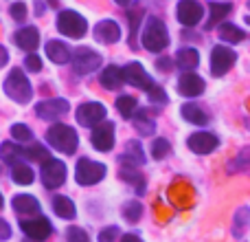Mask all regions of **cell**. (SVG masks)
I'll return each mask as SVG.
<instances>
[{
  "instance_id": "cell-1",
  "label": "cell",
  "mask_w": 250,
  "mask_h": 242,
  "mask_svg": "<svg viewBox=\"0 0 250 242\" xmlns=\"http://www.w3.org/2000/svg\"><path fill=\"white\" fill-rule=\"evenodd\" d=\"M141 44L149 53H160L169 47V31L160 18H149V20H147L145 29H143Z\"/></svg>"
},
{
  "instance_id": "cell-2",
  "label": "cell",
  "mask_w": 250,
  "mask_h": 242,
  "mask_svg": "<svg viewBox=\"0 0 250 242\" xmlns=\"http://www.w3.org/2000/svg\"><path fill=\"white\" fill-rule=\"evenodd\" d=\"M4 95L11 97L18 104H29L31 97H33V88H31V82L26 79V75L22 73L20 69H11L9 75L4 77Z\"/></svg>"
},
{
  "instance_id": "cell-3",
  "label": "cell",
  "mask_w": 250,
  "mask_h": 242,
  "mask_svg": "<svg viewBox=\"0 0 250 242\" xmlns=\"http://www.w3.org/2000/svg\"><path fill=\"white\" fill-rule=\"evenodd\" d=\"M46 141L51 143L55 150L64 152V154H73L79 145V137L75 132V128L66 123H55L46 130Z\"/></svg>"
},
{
  "instance_id": "cell-4",
  "label": "cell",
  "mask_w": 250,
  "mask_h": 242,
  "mask_svg": "<svg viewBox=\"0 0 250 242\" xmlns=\"http://www.w3.org/2000/svg\"><path fill=\"white\" fill-rule=\"evenodd\" d=\"M57 29H60L64 35H68V38L79 40V38L86 35L88 22H86V18H83L82 13L66 9V11H62L60 16H57Z\"/></svg>"
},
{
  "instance_id": "cell-5",
  "label": "cell",
  "mask_w": 250,
  "mask_h": 242,
  "mask_svg": "<svg viewBox=\"0 0 250 242\" xmlns=\"http://www.w3.org/2000/svg\"><path fill=\"white\" fill-rule=\"evenodd\" d=\"M105 176V165L90 159H79L75 168V181L79 185H97Z\"/></svg>"
},
{
  "instance_id": "cell-6",
  "label": "cell",
  "mask_w": 250,
  "mask_h": 242,
  "mask_svg": "<svg viewBox=\"0 0 250 242\" xmlns=\"http://www.w3.org/2000/svg\"><path fill=\"white\" fill-rule=\"evenodd\" d=\"M104 64V57L88 47H79L73 53V71L77 75H90Z\"/></svg>"
},
{
  "instance_id": "cell-7",
  "label": "cell",
  "mask_w": 250,
  "mask_h": 242,
  "mask_svg": "<svg viewBox=\"0 0 250 242\" xmlns=\"http://www.w3.org/2000/svg\"><path fill=\"white\" fill-rule=\"evenodd\" d=\"M237 62V53L229 47H215L211 51V73L215 77H222L226 75Z\"/></svg>"
},
{
  "instance_id": "cell-8",
  "label": "cell",
  "mask_w": 250,
  "mask_h": 242,
  "mask_svg": "<svg viewBox=\"0 0 250 242\" xmlns=\"http://www.w3.org/2000/svg\"><path fill=\"white\" fill-rule=\"evenodd\" d=\"M105 115H108V110L99 101H86L77 108V121L86 128H97L99 123H104Z\"/></svg>"
},
{
  "instance_id": "cell-9",
  "label": "cell",
  "mask_w": 250,
  "mask_h": 242,
  "mask_svg": "<svg viewBox=\"0 0 250 242\" xmlns=\"http://www.w3.org/2000/svg\"><path fill=\"white\" fill-rule=\"evenodd\" d=\"M66 181V165L57 159H48L42 165V183L48 190H57Z\"/></svg>"
},
{
  "instance_id": "cell-10",
  "label": "cell",
  "mask_w": 250,
  "mask_h": 242,
  "mask_svg": "<svg viewBox=\"0 0 250 242\" xmlns=\"http://www.w3.org/2000/svg\"><path fill=\"white\" fill-rule=\"evenodd\" d=\"M20 227H22V231H24L26 238H31V240H35V242L46 240L48 236H51V231H53L48 218H44V216L24 218V220H20Z\"/></svg>"
},
{
  "instance_id": "cell-11",
  "label": "cell",
  "mask_w": 250,
  "mask_h": 242,
  "mask_svg": "<svg viewBox=\"0 0 250 242\" xmlns=\"http://www.w3.org/2000/svg\"><path fill=\"white\" fill-rule=\"evenodd\" d=\"M176 16H178V22L185 26H195L204 16V9L198 0H180L178 2V9H176Z\"/></svg>"
},
{
  "instance_id": "cell-12",
  "label": "cell",
  "mask_w": 250,
  "mask_h": 242,
  "mask_svg": "<svg viewBox=\"0 0 250 242\" xmlns=\"http://www.w3.org/2000/svg\"><path fill=\"white\" fill-rule=\"evenodd\" d=\"M123 75H125V82L136 86V88H141V91L149 93L151 88H154V79L149 77V73H147L138 62H129V64L123 69Z\"/></svg>"
},
{
  "instance_id": "cell-13",
  "label": "cell",
  "mask_w": 250,
  "mask_h": 242,
  "mask_svg": "<svg viewBox=\"0 0 250 242\" xmlns=\"http://www.w3.org/2000/svg\"><path fill=\"white\" fill-rule=\"evenodd\" d=\"M92 145L99 152H110L114 147V123L112 121H104L99 123L90 134Z\"/></svg>"
},
{
  "instance_id": "cell-14",
  "label": "cell",
  "mask_w": 250,
  "mask_h": 242,
  "mask_svg": "<svg viewBox=\"0 0 250 242\" xmlns=\"http://www.w3.org/2000/svg\"><path fill=\"white\" fill-rule=\"evenodd\" d=\"M68 110H70V104L66 99H62V97L40 101V104L35 106V113H38L40 119H60V117H64Z\"/></svg>"
},
{
  "instance_id": "cell-15",
  "label": "cell",
  "mask_w": 250,
  "mask_h": 242,
  "mask_svg": "<svg viewBox=\"0 0 250 242\" xmlns=\"http://www.w3.org/2000/svg\"><path fill=\"white\" fill-rule=\"evenodd\" d=\"M187 145H189V150L195 152V154H211V152L220 145V139L213 132H195L187 139Z\"/></svg>"
},
{
  "instance_id": "cell-16",
  "label": "cell",
  "mask_w": 250,
  "mask_h": 242,
  "mask_svg": "<svg viewBox=\"0 0 250 242\" xmlns=\"http://www.w3.org/2000/svg\"><path fill=\"white\" fill-rule=\"evenodd\" d=\"M13 212L18 214V216L24 220V218H35V216H40V203H38V198H33L31 194H18V196H13Z\"/></svg>"
},
{
  "instance_id": "cell-17",
  "label": "cell",
  "mask_w": 250,
  "mask_h": 242,
  "mask_svg": "<svg viewBox=\"0 0 250 242\" xmlns=\"http://www.w3.org/2000/svg\"><path fill=\"white\" fill-rule=\"evenodd\" d=\"M178 93L182 97H198L204 93V79L195 73H182L178 79Z\"/></svg>"
},
{
  "instance_id": "cell-18",
  "label": "cell",
  "mask_w": 250,
  "mask_h": 242,
  "mask_svg": "<svg viewBox=\"0 0 250 242\" xmlns=\"http://www.w3.org/2000/svg\"><path fill=\"white\" fill-rule=\"evenodd\" d=\"M95 40L104 44H114L121 40V26L114 20H101L95 26Z\"/></svg>"
},
{
  "instance_id": "cell-19",
  "label": "cell",
  "mask_w": 250,
  "mask_h": 242,
  "mask_svg": "<svg viewBox=\"0 0 250 242\" xmlns=\"http://www.w3.org/2000/svg\"><path fill=\"white\" fill-rule=\"evenodd\" d=\"M99 82H101V86L108 88V91H117V88H121L125 84L123 69H119V66H114V64L105 66L99 75Z\"/></svg>"
},
{
  "instance_id": "cell-20",
  "label": "cell",
  "mask_w": 250,
  "mask_h": 242,
  "mask_svg": "<svg viewBox=\"0 0 250 242\" xmlns=\"http://www.w3.org/2000/svg\"><path fill=\"white\" fill-rule=\"evenodd\" d=\"M13 42L22 48V51H35L40 44V31L35 26H24L13 35Z\"/></svg>"
},
{
  "instance_id": "cell-21",
  "label": "cell",
  "mask_w": 250,
  "mask_h": 242,
  "mask_svg": "<svg viewBox=\"0 0 250 242\" xmlns=\"http://www.w3.org/2000/svg\"><path fill=\"white\" fill-rule=\"evenodd\" d=\"M46 55L53 64H66L70 60V51L64 42L60 40H48L46 42Z\"/></svg>"
},
{
  "instance_id": "cell-22",
  "label": "cell",
  "mask_w": 250,
  "mask_h": 242,
  "mask_svg": "<svg viewBox=\"0 0 250 242\" xmlns=\"http://www.w3.org/2000/svg\"><path fill=\"white\" fill-rule=\"evenodd\" d=\"M180 115L189 121V123H195V125H207L208 123V113L204 108H200L198 104H193V101H189V104L182 106Z\"/></svg>"
},
{
  "instance_id": "cell-23",
  "label": "cell",
  "mask_w": 250,
  "mask_h": 242,
  "mask_svg": "<svg viewBox=\"0 0 250 242\" xmlns=\"http://www.w3.org/2000/svg\"><path fill=\"white\" fill-rule=\"evenodd\" d=\"M121 163L127 168H136V165L145 163V154H143V147L138 141H129L125 145V154L121 156Z\"/></svg>"
},
{
  "instance_id": "cell-24",
  "label": "cell",
  "mask_w": 250,
  "mask_h": 242,
  "mask_svg": "<svg viewBox=\"0 0 250 242\" xmlns=\"http://www.w3.org/2000/svg\"><path fill=\"white\" fill-rule=\"evenodd\" d=\"M176 64L180 66V69H185L187 73H191V71L200 64V53L195 51V48H191V47L180 48V51L176 53Z\"/></svg>"
},
{
  "instance_id": "cell-25",
  "label": "cell",
  "mask_w": 250,
  "mask_h": 242,
  "mask_svg": "<svg viewBox=\"0 0 250 242\" xmlns=\"http://www.w3.org/2000/svg\"><path fill=\"white\" fill-rule=\"evenodd\" d=\"M53 212L57 214L64 220H73L77 216V209H75V203L68 198V196H55L53 198Z\"/></svg>"
},
{
  "instance_id": "cell-26",
  "label": "cell",
  "mask_w": 250,
  "mask_h": 242,
  "mask_svg": "<svg viewBox=\"0 0 250 242\" xmlns=\"http://www.w3.org/2000/svg\"><path fill=\"white\" fill-rule=\"evenodd\" d=\"M26 156V152L22 150L20 145H16V143H2L0 145V159L4 161V163H11V165H16V163H20V159H24Z\"/></svg>"
},
{
  "instance_id": "cell-27",
  "label": "cell",
  "mask_w": 250,
  "mask_h": 242,
  "mask_svg": "<svg viewBox=\"0 0 250 242\" xmlns=\"http://www.w3.org/2000/svg\"><path fill=\"white\" fill-rule=\"evenodd\" d=\"M119 176H121L123 181L132 183V185L136 187V192H141V194L145 192V176H143L136 168H127V165H123L121 172H119Z\"/></svg>"
},
{
  "instance_id": "cell-28",
  "label": "cell",
  "mask_w": 250,
  "mask_h": 242,
  "mask_svg": "<svg viewBox=\"0 0 250 242\" xmlns=\"http://www.w3.org/2000/svg\"><path fill=\"white\" fill-rule=\"evenodd\" d=\"M11 178L16 183H20V185H31L33 178H35V174H33V169H31L29 165L16 163V165H11Z\"/></svg>"
},
{
  "instance_id": "cell-29",
  "label": "cell",
  "mask_w": 250,
  "mask_h": 242,
  "mask_svg": "<svg viewBox=\"0 0 250 242\" xmlns=\"http://www.w3.org/2000/svg\"><path fill=\"white\" fill-rule=\"evenodd\" d=\"M220 38L224 40V42L237 44V42H242V40H246V31L235 24H220Z\"/></svg>"
},
{
  "instance_id": "cell-30",
  "label": "cell",
  "mask_w": 250,
  "mask_h": 242,
  "mask_svg": "<svg viewBox=\"0 0 250 242\" xmlns=\"http://www.w3.org/2000/svg\"><path fill=\"white\" fill-rule=\"evenodd\" d=\"M248 225H250V209L239 207L237 212H235V218H233V234L237 236V238H242L244 231L248 229Z\"/></svg>"
},
{
  "instance_id": "cell-31",
  "label": "cell",
  "mask_w": 250,
  "mask_h": 242,
  "mask_svg": "<svg viewBox=\"0 0 250 242\" xmlns=\"http://www.w3.org/2000/svg\"><path fill=\"white\" fill-rule=\"evenodd\" d=\"M208 9H211V18H208V24L207 26L211 29V26H215L217 22L224 20V18L233 11V4H229V2H213Z\"/></svg>"
},
{
  "instance_id": "cell-32",
  "label": "cell",
  "mask_w": 250,
  "mask_h": 242,
  "mask_svg": "<svg viewBox=\"0 0 250 242\" xmlns=\"http://www.w3.org/2000/svg\"><path fill=\"white\" fill-rule=\"evenodd\" d=\"M136 108H138V101L134 99L132 95H121V97L117 99V110L121 113V117H125V119L134 117Z\"/></svg>"
},
{
  "instance_id": "cell-33",
  "label": "cell",
  "mask_w": 250,
  "mask_h": 242,
  "mask_svg": "<svg viewBox=\"0 0 250 242\" xmlns=\"http://www.w3.org/2000/svg\"><path fill=\"white\" fill-rule=\"evenodd\" d=\"M24 152H26V159L35 161V163H42V165L46 163L48 159H53L51 152H48L44 145H40V143H33V145H29Z\"/></svg>"
},
{
  "instance_id": "cell-34",
  "label": "cell",
  "mask_w": 250,
  "mask_h": 242,
  "mask_svg": "<svg viewBox=\"0 0 250 242\" xmlns=\"http://www.w3.org/2000/svg\"><path fill=\"white\" fill-rule=\"evenodd\" d=\"M121 214L127 222H138V218L143 216V205L138 203V200H127V203L123 205Z\"/></svg>"
},
{
  "instance_id": "cell-35",
  "label": "cell",
  "mask_w": 250,
  "mask_h": 242,
  "mask_svg": "<svg viewBox=\"0 0 250 242\" xmlns=\"http://www.w3.org/2000/svg\"><path fill=\"white\" fill-rule=\"evenodd\" d=\"M127 20H129V40L134 42V35H136V31H138V24H141V20H143V7H132L127 11Z\"/></svg>"
},
{
  "instance_id": "cell-36",
  "label": "cell",
  "mask_w": 250,
  "mask_h": 242,
  "mask_svg": "<svg viewBox=\"0 0 250 242\" xmlns=\"http://www.w3.org/2000/svg\"><path fill=\"white\" fill-rule=\"evenodd\" d=\"M136 130L141 134H154L156 130V123L149 119V115H147V110H141L136 117Z\"/></svg>"
},
{
  "instance_id": "cell-37",
  "label": "cell",
  "mask_w": 250,
  "mask_h": 242,
  "mask_svg": "<svg viewBox=\"0 0 250 242\" xmlns=\"http://www.w3.org/2000/svg\"><path fill=\"white\" fill-rule=\"evenodd\" d=\"M169 152H171V145H169L167 139H156V141L151 143V156H154L156 161H163Z\"/></svg>"
},
{
  "instance_id": "cell-38",
  "label": "cell",
  "mask_w": 250,
  "mask_h": 242,
  "mask_svg": "<svg viewBox=\"0 0 250 242\" xmlns=\"http://www.w3.org/2000/svg\"><path fill=\"white\" fill-rule=\"evenodd\" d=\"M11 134H13L16 141H31V139H33L29 125H24V123H13L11 125Z\"/></svg>"
},
{
  "instance_id": "cell-39",
  "label": "cell",
  "mask_w": 250,
  "mask_h": 242,
  "mask_svg": "<svg viewBox=\"0 0 250 242\" xmlns=\"http://www.w3.org/2000/svg\"><path fill=\"white\" fill-rule=\"evenodd\" d=\"M66 240L68 242H90L88 234L82 227H68V229H66Z\"/></svg>"
},
{
  "instance_id": "cell-40",
  "label": "cell",
  "mask_w": 250,
  "mask_h": 242,
  "mask_svg": "<svg viewBox=\"0 0 250 242\" xmlns=\"http://www.w3.org/2000/svg\"><path fill=\"white\" fill-rule=\"evenodd\" d=\"M9 13H11V18L13 20H18V22H22L26 18V4L24 2H13L11 7H9Z\"/></svg>"
},
{
  "instance_id": "cell-41",
  "label": "cell",
  "mask_w": 250,
  "mask_h": 242,
  "mask_svg": "<svg viewBox=\"0 0 250 242\" xmlns=\"http://www.w3.org/2000/svg\"><path fill=\"white\" fill-rule=\"evenodd\" d=\"M119 227H105V229H101L99 234V242H114L119 240Z\"/></svg>"
},
{
  "instance_id": "cell-42",
  "label": "cell",
  "mask_w": 250,
  "mask_h": 242,
  "mask_svg": "<svg viewBox=\"0 0 250 242\" xmlns=\"http://www.w3.org/2000/svg\"><path fill=\"white\" fill-rule=\"evenodd\" d=\"M24 66H26V71H31V73H40V71H42V60H40L35 53H31V55H26Z\"/></svg>"
},
{
  "instance_id": "cell-43",
  "label": "cell",
  "mask_w": 250,
  "mask_h": 242,
  "mask_svg": "<svg viewBox=\"0 0 250 242\" xmlns=\"http://www.w3.org/2000/svg\"><path fill=\"white\" fill-rule=\"evenodd\" d=\"M149 97H151L154 101H160V104H167V93H165L160 86H154V88H151V91H149Z\"/></svg>"
},
{
  "instance_id": "cell-44",
  "label": "cell",
  "mask_w": 250,
  "mask_h": 242,
  "mask_svg": "<svg viewBox=\"0 0 250 242\" xmlns=\"http://www.w3.org/2000/svg\"><path fill=\"white\" fill-rule=\"evenodd\" d=\"M9 236H11V227H9L7 222L0 218V242H2V240H9Z\"/></svg>"
},
{
  "instance_id": "cell-45",
  "label": "cell",
  "mask_w": 250,
  "mask_h": 242,
  "mask_svg": "<svg viewBox=\"0 0 250 242\" xmlns=\"http://www.w3.org/2000/svg\"><path fill=\"white\" fill-rule=\"evenodd\" d=\"M9 62V53H7V48L2 47V44H0V69H2L4 64H7Z\"/></svg>"
},
{
  "instance_id": "cell-46",
  "label": "cell",
  "mask_w": 250,
  "mask_h": 242,
  "mask_svg": "<svg viewBox=\"0 0 250 242\" xmlns=\"http://www.w3.org/2000/svg\"><path fill=\"white\" fill-rule=\"evenodd\" d=\"M158 69L165 71V73H167V71H171V60H167V57H165V60H158Z\"/></svg>"
},
{
  "instance_id": "cell-47",
  "label": "cell",
  "mask_w": 250,
  "mask_h": 242,
  "mask_svg": "<svg viewBox=\"0 0 250 242\" xmlns=\"http://www.w3.org/2000/svg\"><path fill=\"white\" fill-rule=\"evenodd\" d=\"M121 242H143V240L134 234H125V236H121Z\"/></svg>"
},
{
  "instance_id": "cell-48",
  "label": "cell",
  "mask_w": 250,
  "mask_h": 242,
  "mask_svg": "<svg viewBox=\"0 0 250 242\" xmlns=\"http://www.w3.org/2000/svg\"><path fill=\"white\" fill-rule=\"evenodd\" d=\"M114 2H117V4H129L132 0H114Z\"/></svg>"
},
{
  "instance_id": "cell-49",
  "label": "cell",
  "mask_w": 250,
  "mask_h": 242,
  "mask_svg": "<svg viewBox=\"0 0 250 242\" xmlns=\"http://www.w3.org/2000/svg\"><path fill=\"white\" fill-rule=\"evenodd\" d=\"M2 203H4V200H2V194H0V209H2Z\"/></svg>"
},
{
  "instance_id": "cell-50",
  "label": "cell",
  "mask_w": 250,
  "mask_h": 242,
  "mask_svg": "<svg viewBox=\"0 0 250 242\" xmlns=\"http://www.w3.org/2000/svg\"><path fill=\"white\" fill-rule=\"evenodd\" d=\"M248 9H250V2H248Z\"/></svg>"
}]
</instances>
